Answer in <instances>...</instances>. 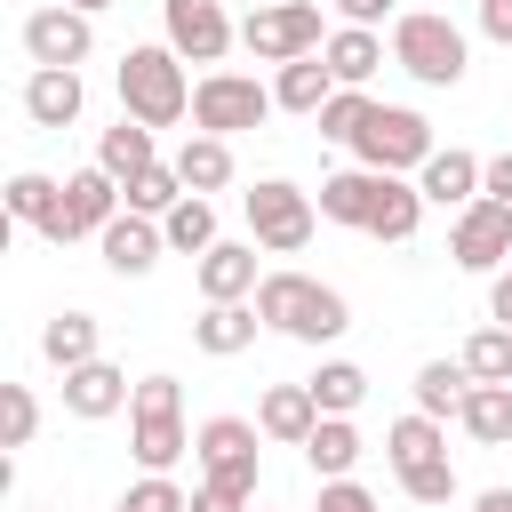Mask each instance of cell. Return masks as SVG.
<instances>
[{
  "label": "cell",
  "mask_w": 512,
  "mask_h": 512,
  "mask_svg": "<svg viewBox=\"0 0 512 512\" xmlns=\"http://www.w3.org/2000/svg\"><path fill=\"white\" fill-rule=\"evenodd\" d=\"M400 488H408V504H456V464H448V456H432V464L400 472Z\"/></svg>",
  "instance_id": "39"
},
{
  "label": "cell",
  "mask_w": 512,
  "mask_h": 512,
  "mask_svg": "<svg viewBox=\"0 0 512 512\" xmlns=\"http://www.w3.org/2000/svg\"><path fill=\"white\" fill-rule=\"evenodd\" d=\"M64 8H80V16H96V8H112V0H64Z\"/></svg>",
  "instance_id": "48"
},
{
  "label": "cell",
  "mask_w": 512,
  "mask_h": 512,
  "mask_svg": "<svg viewBox=\"0 0 512 512\" xmlns=\"http://www.w3.org/2000/svg\"><path fill=\"white\" fill-rule=\"evenodd\" d=\"M120 512H128V504H120Z\"/></svg>",
  "instance_id": "51"
},
{
  "label": "cell",
  "mask_w": 512,
  "mask_h": 512,
  "mask_svg": "<svg viewBox=\"0 0 512 512\" xmlns=\"http://www.w3.org/2000/svg\"><path fill=\"white\" fill-rule=\"evenodd\" d=\"M480 168H488V160H472L464 144L432 152V160L416 168V192H424V208H456V216H464V208L480 200Z\"/></svg>",
  "instance_id": "17"
},
{
  "label": "cell",
  "mask_w": 512,
  "mask_h": 512,
  "mask_svg": "<svg viewBox=\"0 0 512 512\" xmlns=\"http://www.w3.org/2000/svg\"><path fill=\"white\" fill-rule=\"evenodd\" d=\"M128 400H136V384H128V368H112V360H88V368L64 376V416H80V424L120 416Z\"/></svg>",
  "instance_id": "16"
},
{
  "label": "cell",
  "mask_w": 512,
  "mask_h": 512,
  "mask_svg": "<svg viewBox=\"0 0 512 512\" xmlns=\"http://www.w3.org/2000/svg\"><path fill=\"white\" fill-rule=\"evenodd\" d=\"M40 352H48V368H88V360H104L96 352V312H56L48 328H40Z\"/></svg>",
  "instance_id": "29"
},
{
  "label": "cell",
  "mask_w": 512,
  "mask_h": 512,
  "mask_svg": "<svg viewBox=\"0 0 512 512\" xmlns=\"http://www.w3.org/2000/svg\"><path fill=\"white\" fill-rule=\"evenodd\" d=\"M336 8H344V24H368V32H376V24H384V8H392V0H336Z\"/></svg>",
  "instance_id": "46"
},
{
  "label": "cell",
  "mask_w": 512,
  "mask_h": 512,
  "mask_svg": "<svg viewBox=\"0 0 512 512\" xmlns=\"http://www.w3.org/2000/svg\"><path fill=\"white\" fill-rule=\"evenodd\" d=\"M256 328H264V320H256V304H208V312L192 320V344H200L208 360H232V352H248V344H256Z\"/></svg>",
  "instance_id": "24"
},
{
  "label": "cell",
  "mask_w": 512,
  "mask_h": 512,
  "mask_svg": "<svg viewBox=\"0 0 512 512\" xmlns=\"http://www.w3.org/2000/svg\"><path fill=\"white\" fill-rule=\"evenodd\" d=\"M248 504H256V496L232 488V480H200V488H192V512H248Z\"/></svg>",
  "instance_id": "41"
},
{
  "label": "cell",
  "mask_w": 512,
  "mask_h": 512,
  "mask_svg": "<svg viewBox=\"0 0 512 512\" xmlns=\"http://www.w3.org/2000/svg\"><path fill=\"white\" fill-rule=\"evenodd\" d=\"M32 432H40L32 384H0V448H32Z\"/></svg>",
  "instance_id": "38"
},
{
  "label": "cell",
  "mask_w": 512,
  "mask_h": 512,
  "mask_svg": "<svg viewBox=\"0 0 512 512\" xmlns=\"http://www.w3.org/2000/svg\"><path fill=\"white\" fill-rule=\"evenodd\" d=\"M368 120H376V96H368V88H336V96L320 104V136H328V144H360Z\"/></svg>",
  "instance_id": "37"
},
{
  "label": "cell",
  "mask_w": 512,
  "mask_h": 512,
  "mask_svg": "<svg viewBox=\"0 0 512 512\" xmlns=\"http://www.w3.org/2000/svg\"><path fill=\"white\" fill-rule=\"evenodd\" d=\"M280 104H272V88L256 80V72H208V80H192V136H248V128H264Z\"/></svg>",
  "instance_id": "5"
},
{
  "label": "cell",
  "mask_w": 512,
  "mask_h": 512,
  "mask_svg": "<svg viewBox=\"0 0 512 512\" xmlns=\"http://www.w3.org/2000/svg\"><path fill=\"white\" fill-rule=\"evenodd\" d=\"M384 48H392V40H376L368 24H344V32H328V48H320V56H328L336 88H368V80H376V64H384Z\"/></svg>",
  "instance_id": "22"
},
{
  "label": "cell",
  "mask_w": 512,
  "mask_h": 512,
  "mask_svg": "<svg viewBox=\"0 0 512 512\" xmlns=\"http://www.w3.org/2000/svg\"><path fill=\"white\" fill-rule=\"evenodd\" d=\"M96 248H104V264L120 272V280H144L152 264H160V248H168V232L152 224V216H136V208H120L104 232H96Z\"/></svg>",
  "instance_id": "15"
},
{
  "label": "cell",
  "mask_w": 512,
  "mask_h": 512,
  "mask_svg": "<svg viewBox=\"0 0 512 512\" xmlns=\"http://www.w3.org/2000/svg\"><path fill=\"white\" fill-rule=\"evenodd\" d=\"M408 8H432V0H408Z\"/></svg>",
  "instance_id": "49"
},
{
  "label": "cell",
  "mask_w": 512,
  "mask_h": 512,
  "mask_svg": "<svg viewBox=\"0 0 512 512\" xmlns=\"http://www.w3.org/2000/svg\"><path fill=\"white\" fill-rule=\"evenodd\" d=\"M464 392H472V368H464V360H424V368H416V416L440 424V416L464 408Z\"/></svg>",
  "instance_id": "31"
},
{
  "label": "cell",
  "mask_w": 512,
  "mask_h": 512,
  "mask_svg": "<svg viewBox=\"0 0 512 512\" xmlns=\"http://www.w3.org/2000/svg\"><path fill=\"white\" fill-rule=\"evenodd\" d=\"M240 208H248V240H256V248H272V256H296V248L312 240V224H320V200H312V192H296L288 176H264Z\"/></svg>",
  "instance_id": "7"
},
{
  "label": "cell",
  "mask_w": 512,
  "mask_h": 512,
  "mask_svg": "<svg viewBox=\"0 0 512 512\" xmlns=\"http://www.w3.org/2000/svg\"><path fill=\"white\" fill-rule=\"evenodd\" d=\"M384 456H392V472H416V464L448 456V440H440V424H432V416H400V424L384 432Z\"/></svg>",
  "instance_id": "35"
},
{
  "label": "cell",
  "mask_w": 512,
  "mask_h": 512,
  "mask_svg": "<svg viewBox=\"0 0 512 512\" xmlns=\"http://www.w3.org/2000/svg\"><path fill=\"white\" fill-rule=\"evenodd\" d=\"M240 48L256 64H296V56H320L328 32H320V8L312 0H272V8H256L240 24Z\"/></svg>",
  "instance_id": "8"
},
{
  "label": "cell",
  "mask_w": 512,
  "mask_h": 512,
  "mask_svg": "<svg viewBox=\"0 0 512 512\" xmlns=\"http://www.w3.org/2000/svg\"><path fill=\"white\" fill-rule=\"evenodd\" d=\"M320 512H376V496L360 480H320Z\"/></svg>",
  "instance_id": "42"
},
{
  "label": "cell",
  "mask_w": 512,
  "mask_h": 512,
  "mask_svg": "<svg viewBox=\"0 0 512 512\" xmlns=\"http://www.w3.org/2000/svg\"><path fill=\"white\" fill-rule=\"evenodd\" d=\"M464 32L440 16V8H400L392 16V64L408 72V80H424V88H456L464 80Z\"/></svg>",
  "instance_id": "3"
},
{
  "label": "cell",
  "mask_w": 512,
  "mask_h": 512,
  "mask_svg": "<svg viewBox=\"0 0 512 512\" xmlns=\"http://www.w3.org/2000/svg\"><path fill=\"white\" fill-rule=\"evenodd\" d=\"M432 152H440V144H432V120L408 112V104H376V120H368L360 144H352V160L376 168V176H416Z\"/></svg>",
  "instance_id": "6"
},
{
  "label": "cell",
  "mask_w": 512,
  "mask_h": 512,
  "mask_svg": "<svg viewBox=\"0 0 512 512\" xmlns=\"http://www.w3.org/2000/svg\"><path fill=\"white\" fill-rule=\"evenodd\" d=\"M120 200H128L136 216H152V224H160V216L184 200V176H176V160H152L144 176H128V184H120Z\"/></svg>",
  "instance_id": "34"
},
{
  "label": "cell",
  "mask_w": 512,
  "mask_h": 512,
  "mask_svg": "<svg viewBox=\"0 0 512 512\" xmlns=\"http://www.w3.org/2000/svg\"><path fill=\"white\" fill-rule=\"evenodd\" d=\"M472 512H512V488H480V496H472Z\"/></svg>",
  "instance_id": "47"
},
{
  "label": "cell",
  "mask_w": 512,
  "mask_h": 512,
  "mask_svg": "<svg viewBox=\"0 0 512 512\" xmlns=\"http://www.w3.org/2000/svg\"><path fill=\"white\" fill-rule=\"evenodd\" d=\"M192 280H200V304H256V288H264L256 240H216V248L192 264Z\"/></svg>",
  "instance_id": "14"
},
{
  "label": "cell",
  "mask_w": 512,
  "mask_h": 512,
  "mask_svg": "<svg viewBox=\"0 0 512 512\" xmlns=\"http://www.w3.org/2000/svg\"><path fill=\"white\" fill-rule=\"evenodd\" d=\"M176 176H184V192H200V200L224 192V184H232V144H224V136H184V144H176Z\"/></svg>",
  "instance_id": "28"
},
{
  "label": "cell",
  "mask_w": 512,
  "mask_h": 512,
  "mask_svg": "<svg viewBox=\"0 0 512 512\" xmlns=\"http://www.w3.org/2000/svg\"><path fill=\"white\" fill-rule=\"evenodd\" d=\"M416 224H424V192H416L408 176H384V200H376V216H368V240L408 248V240H416Z\"/></svg>",
  "instance_id": "25"
},
{
  "label": "cell",
  "mask_w": 512,
  "mask_h": 512,
  "mask_svg": "<svg viewBox=\"0 0 512 512\" xmlns=\"http://www.w3.org/2000/svg\"><path fill=\"white\" fill-rule=\"evenodd\" d=\"M120 504H128V512H192V496H184L168 472H144V480H136Z\"/></svg>",
  "instance_id": "40"
},
{
  "label": "cell",
  "mask_w": 512,
  "mask_h": 512,
  "mask_svg": "<svg viewBox=\"0 0 512 512\" xmlns=\"http://www.w3.org/2000/svg\"><path fill=\"white\" fill-rule=\"evenodd\" d=\"M56 208H64V184H56V176H40V168H16V176H8V216H16V224L48 232Z\"/></svg>",
  "instance_id": "32"
},
{
  "label": "cell",
  "mask_w": 512,
  "mask_h": 512,
  "mask_svg": "<svg viewBox=\"0 0 512 512\" xmlns=\"http://www.w3.org/2000/svg\"><path fill=\"white\" fill-rule=\"evenodd\" d=\"M256 432L280 440V448H304V440L320 432V400H312V384H272V392L256 400Z\"/></svg>",
  "instance_id": "20"
},
{
  "label": "cell",
  "mask_w": 512,
  "mask_h": 512,
  "mask_svg": "<svg viewBox=\"0 0 512 512\" xmlns=\"http://www.w3.org/2000/svg\"><path fill=\"white\" fill-rule=\"evenodd\" d=\"M304 384H312L320 416H352V408L368 400V368H360V360H320V376H304Z\"/></svg>",
  "instance_id": "33"
},
{
  "label": "cell",
  "mask_w": 512,
  "mask_h": 512,
  "mask_svg": "<svg viewBox=\"0 0 512 512\" xmlns=\"http://www.w3.org/2000/svg\"><path fill=\"white\" fill-rule=\"evenodd\" d=\"M480 200H504V208H512V152H496V160L480 168Z\"/></svg>",
  "instance_id": "43"
},
{
  "label": "cell",
  "mask_w": 512,
  "mask_h": 512,
  "mask_svg": "<svg viewBox=\"0 0 512 512\" xmlns=\"http://www.w3.org/2000/svg\"><path fill=\"white\" fill-rule=\"evenodd\" d=\"M24 56L40 64V72H80L88 56H96V16H80V8H32L24 16Z\"/></svg>",
  "instance_id": "9"
},
{
  "label": "cell",
  "mask_w": 512,
  "mask_h": 512,
  "mask_svg": "<svg viewBox=\"0 0 512 512\" xmlns=\"http://www.w3.org/2000/svg\"><path fill=\"white\" fill-rule=\"evenodd\" d=\"M448 256L464 272H504L512 264V208L504 200H472L456 224H448Z\"/></svg>",
  "instance_id": "12"
},
{
  "label": "cell",
  "mask_w": 512,
  "mask_h": 512,
  "mask_svg": "<svg viewBox=\"0 0 512 512\" xmlns=\"http://www.w3.org/2000/svg\"><path fill=\"white\" fill-rule=\"evenodd\" d=\"M152 160H160V152H152V128H144V120H128V112H120V120H112V128L96 136V168H104L112 184H128V176H144Z\"/></svg>",
  "instance_id": "23"
},
{
  "label": "cell",
  "mask_w": 512,
  "mask_h": 512,
  "mask_svg": "<svg viewBox=\"0 0 512 512\" xmlns=\"http://www.w3.org/2000/svg\"><path fill=\"white\" fill-rule=\"evenodd\" d=\"M120 216V184L104 176V168H80V176H64V208H56V224L40 232V240H56V248H72V240H88V232H104Z\"/></svg>",
  "instance_id": "13"
},
{
  "label": "cell",
  "mask_w": 512,
  "mask_h": 512,
  "mask_svg": "<svg viewBox=\"0 0 512 512\" xmlns=\"http://www.w3.org/2000/svg\"><path fill=\"white\" fill-rule=\"evenodd\" d=\"M480 32H488L496 48H512V0H480Z\"/></svg>",
  "instance_id": "44"
},
{
  "label": "cell",
  "mask_w": 512,
  "mask_h": 512,
  "mask_svg": "<svg viewBox=\"0 0 512 512\" xmlns=\"http://www.w3.org/2000/svg\"><path fill=\"white\" fill-rule=\"evenodd\" d=\"M256 320L280 328V336H296V344H336V336L352 328V304H344L336 288H320L312 272H264Z\"/></svg>",
  "instance_id": "2"
},
{
  "label": "cell",
  "mask_w": 512,
  "mask_h": 512,
  "mask_svg": "<svg viewBox=\"0 0 512 512\" xmlns=\"http://www.w3.org/2000/svg\"><path fill=\"white\" fill-rule=\"evenodd\" d=\"M320 224H344V232H368V216H376V200H384V176L376 168H336V176H320Z\"/></svg>",
  "instance_id": "18"
},
{
  "label": "cell",
  "mask_w": 512,
  "mask_h": 512,
  "mask_svg": "<svg viewBox=\"0 0 512 512\" xmlns=\"http://www.w3.org/2000/svg\"><path fill=\"white\" fill-rule=\"evenodd\" d=\"M456 424L480 440V448H512V384H472Z\"/></svg>",
  "instance_id": "27"
},
{
  "label": "cell",
  "mask_w": 512,
  "mask_h": 512,
  "mask_svg": "<svg viewBox=\"0 0 512 512\" xmlns=\"http://www.w3.org/2000/svg\"><path fill=\"white\" fill-rule=\"evenodd\" d=\"M160 40L184 64H224V48L240 40V24L224 16V0H160Z\"/></svg>",
  "instance_id": "10"
},
{
  "label": "cell",
  "mask_w": 512,
  "mask_h": 512,
  "mask_svg": "<svg viewBox=\"0 0 512 512\" xmlns=\"http://www.w3.org/2000/svg\"><path fill=\"white\" fill-rule=\"evenodd\" d=\"M368 448H360V432H352V416H320V432L304 440V464H312V480H352V464H360Z\"/></svg>",
  "instance_id": "26"
},
{
  "label": "cell",
  "mask_w": 512,
  "mask_h": 512,
  "mask_svg": "<svg viewBox=\"0 0 512 512\" xmlns=\"http://www.w3.org/2000/svg\"><path fill=\"white\" fill-rule=\"evenodd\" d=\"M488 320H496V328H512V272H496V280H488Z\"/></svg>",
  "instance_id": "45"
},
{
  "label": "cell",
  "mask_w": 512,
  "mask_h": 512,
  "mask_svg": "<svg viewBox=\"0 0 512 512\" xmlns=\"http://www.w3.org/2000/svg\"><path fill=\"white\" fill-rule=\"evenodd\" d=\"M184 448H192V432H184V384H176V376H136V400H128V456H136L144 472H168Z\"/></svg>",
  "instance_id": "4"
},
{
  "label": "cell",
  "mask_w": 512,
  "mask_h": 512,
  "mask_svg": "<svg viewBox=\"0 0 512 512\" xmlns=\"http://www.w3.org/2000/svg\"><path fill=\"white\" fill-rule=\"evenodd\" d=\"M504 272H512V264H504Z\"/></svg>",
  "instance_id": "50"
},
{
  "label": "cell",
  "mask_w": 512,
  "mask_h": 512,
  "mask_svg": "<svg viewBox=\"0 0 512 512\" xmlns=\"http://www.w3.org/2000/svg\"><path fill=\"white\" fill-rule=\"evenodd\" d=\"M160 232H168V248H176V256H192V264H200V256L216 248V200L184 192V200H176V208L160 216Z\"/></svg>",
  "instance_id": "30"
},
{
  "label": "cell",
  "mask_w": 512,
  "mask_h": 512,
  "mask_svg": "<svg viewBox=\"0 0 512 512\" xmlns=\"http://www.w3.org/2000/svg\"><path fill=\"white\" fill-rule=\"evenodd\" d=\"M336 96V72H328V56H296V64H280L272 72V104L280 112H304V120H320V104Z\"/></svg>",
  "instance_id": "21"
},
{
  "label": "cell",
  "mask_w": 512,
  "mask_h": 512,
  "mask_svg": "<svg viewBox=\"0 0 512 512\" xmlns=\"http://www.w3.org/2000/svg\"><path fill=\"white\" fill-rule=\"evenodd\" d=\"M464 368H472V384H512V328H472L464 336V352H456Z\"/></svg>",
  "instance_id": "36"
},
{
  "label": "cell",
  "mask_w": 512,
  "mask_h": 512,
  "mask_svg": "<svg viewBox=\"0 0 512 512\" xmlns=\"http://www.w3.org/2000/svg\"><path fill=\"white\" fill-rule=\"evenodd\" d=\"M112 88H120V112L144 120V128H176V120L192 112V80H184V56H176L168 40L128 48L120 72H112Z\"/></svg>",
  "instance_id": "1"
},
{
  "label": "cell",
  "mask_w": 512,
  "mask_h": 512,
  "mask_svg": "<svg viewBox=\"0 0 512 512\" xmlns=\"http://www.w3.org/2000/svg\"><path fill=\"white\" fill-rule=\"evenodd\" d=\"M80 112H88V80L80 72H40V64L24 72V120L32 128H72Z\"/></svg>",
  "instance_id": "19"
},
{
  "label": "cell",
  "mask_w": 512,
  "mask_h": 512,
  "mask_svg": "<svg viewBox=\"0 0 512 512\" xmlns=\"http://www.w3.org/2000/svg\"><path fill=\"white\" fill-rule=\"evenodd\" d=\"M256 424L248 416H208L200 432H192V456H200V480H232V488H248L256 496Z\"/></svg>",
  "instance_id": "11"
}]
</instances>
